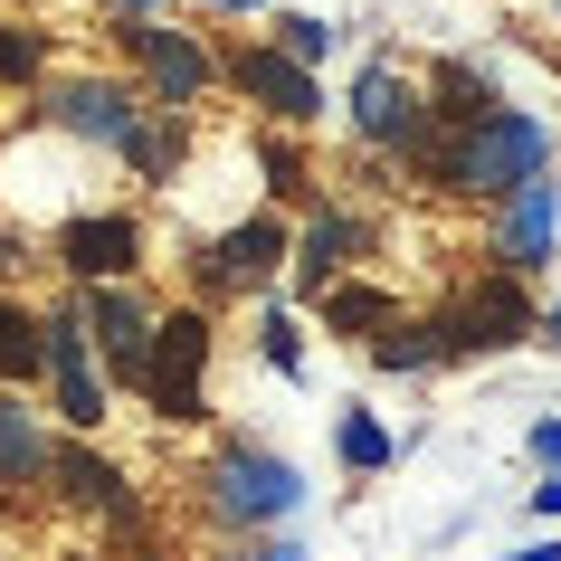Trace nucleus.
Returning <instances> with one entry per match:
<instances>
[{"label":"nucleus","instance_id":"obj_1","mask_svg":"<svg viewBox=\"0 0 561 561\" xmlns=\"http://www.w3.org/2000/svg\"><path fill=\"white\" fill-rule=\"evenodd\" d=\"M542 172H552V124L524 105L485 115L476 134H447V191H467V201H514Z\"/></svg>","mask_w":561,"mask_h":561},{"label":"nucleus","instance_id":"obj_2","mask_svg":"<svg viewBox=\"0 0 561 561\" xmlns=\"http://www.w3.org/2000/svg\"><path fill=\"white\" fill-rule=\"evenodd\" d=\"M305 504V476L276 457V447H229L219 467H209V514L219 524H248V533H266V524H286Z\"/></svg>","mask_w":561,"mask_h":561},{"label":"nucleus","instance_id":"obj_3","mask_svg":"<svg viewBox=\"0 0 561 561\" xmlns=\"http://www.w3.org/2000/svg\"><path fill=\"white\" fill-rule=\"evenodd\" d=\"M144 400L162 419H209V314H201V305H172V314H162Z\"/></svg>","mask_w":561,"mask_h":561},{"label":"nucleus","instance_id":"obj_4","mask_svg":"<svg viewBox=\"0 0 561 561\" xmlns=\"http://www.w3.org/2000/svg\"><path fill=\"white\" fill-rule=\"evenodd\" d=\"M438 333H447V362L457 353H514V343H533L542 333V314H533V296H524V276H476L467 296L438 314Z\"/></svg>","mask_w":561,"mask_h":561},{"label":"nucleus","instance_id":"obj_5","mask_svg":"<svg viewBox=\"0 0 561 561\" xmlns=\"http://www.w3.org/2000/svg\"><path fill=\"white\" fill-rule=\"evenodd\" d=\"M48 124L77 134V144H105V152L144 144V105H134L124 77H67V87H48Z\"/></svg>","mask_w":561,"mask_h":561},{"label":"nucleus","instance_id":"obj_6","mask_svg":"<svg viewBox=\"0 0 561 561\" xmlns=\"http://www.w3.org/2000/svg\"><path fill=\"white\" fill-rule=\"evenodd\" d=\"M77 314H87V333H95V353L115 362L124 381L144 390V371H152V333H162V314H152L134 286H77Z\"/></svg>","mask_w":561,"mask_h":561},{"label":"nucleus","instance_id":"obj_7","mask_svg":"<svg viewBox=\"0 0 561 561\" xmlns=\"http://www.w3.org/2000/svg\"><path fill=\"white\" fill-rule=\"evenodd\" d=\"M353 134H362V144H400V152H410L419 134H428V87H410L390 58H371L353 77Z\"/></svg>","mask_w":561,"mask_h":561},{"label":"nucleus","instance_id":"obj_8","mask_svg":"<svg viewBox=\"0 0 561 561\" xmlns=\"http://www.w3.org/2000/svg\"><path fill=\"white\" fill-rule=\"evenodd\" d=\"M229 87L248 95V105H266L276 124H314V115H324V87H314V67H296L276 38H266V48H238V58H229Z\"/></svg>","mask_w":561,"mask_h":561},{"label":"nucleus","instance_id":"obj_9","mask_svg":"<svg viewBox=\"0 0 561 561\" xmlns=\"http://www.w3.org/2000/svg\"><path fill=\"white\" fill-rule=\"evenodd\" d=\"M48 381H58V419L67 428H95V419H105V371H95V333H87L77 305L48 314Z\"/></svg>","mask_w":561,"mask_h":561},{"label":"nucleus","instance_id":"obj_10","mask_svg":"<svg viewBox=\"0 0 561 561\" xmlns=\"http://www.w3.org/2000/svg\"><path fill=\"white\" fill-rule=\"evenodd\" d=\"M58 266L77 276V286H124V276L144 266V229H134L124 209H105V219H67Z\"/></svg>","mask_w":561,"mask_h":561},{"label":"nucleus","instance_id":"obj_11","mask_svg":"<svg viewBox=\"0 0 561 561\" xmlns=\"http://www.w3.org/2000/svg\"><path fill=\"white\" fill-rule=\"evenodd\" d=\"M124 38H134V58H144V77H152V95H162V105H201L209 77H219V67L201 58V38H191V30H162V20H124Z\"/></svg>","mask_w":561,"mask_h":561},{"label":"nucleus","instance_id":"obj_12","mask_svg":"<svg viewBox=\"0 0 561 561\" xmlns=\"http://www.w3.org/2000/svg\"><path fill=\"white\" fill-rule=\"evenodd\" d=\"M552 248H561V191H552V181H533V191H514V201H504L495 257H504V276H542V266H552Z\"/></svg>","mask_w":561,"mask_h":561},{"label":"nucleus","instance_id":"obj_13","mask_svg":"<svg viewBox=\"0 0 561 561\" xmlns=\"http://www.w3.org/2000/svg\"><path fill=\"white\" fill-rule=\"evenodd\" d=\"M276 257H286V219H266V209H257V219H238V229L201 257V276H209V286H266Z\"/></svg>","mask_w":561,"mask_h":561},{"label":"nucleus","instance_id":"obj_14","mask_svg":"<svg viewBox=\"0 0 561 561\" xmlns=\"http://www.w3.org/2000/svg\"><path fill=\"white\" fill-rule=\"evenodd\" d=\"M48 476H58V447L38 438L20 390H0V485H48Z\"/></svg>","mask_w":561,"mask_h":561},{"label":"nucleus","instance_id":"obj_15","mask_svg":"<svg viewBox=\"0 0 561 561\" xmlns=\"http://www.w3.org/2000/svg\"><path fill=\"white\" fill-rule=\"evenodd\" d=\"M362 238H371V229H362V219H343V209H324V219H314V229L296 238V276H305V296H314V305L333 296V266L353 257Z\"/></svg>","mask_w":561,"mask_h":561},{"label":"nucleus","instance_id":"obj_16","mask_svg":"<svg viewBox=\"0 0 561 561\" xmlns=\"http://www.w3.org/2000/svg\"><path fill=\"white\" fill-rule=\"evenodd\" d=\"M67 504H87V514H115V524H134V504H124V476L95 457V447H58V476H48Z\"/></svg>","mask_w":561,"mask_h":561},{"label":"nucleus","instance_id":"obj_17","mask_svg":"<svg viewBox=\"0 0 561 561\" xmlns=\"http://www.w3.org/2000/svg\"><path fill=\"white\" fill-rule=\"evenodd\" d=\"M485 115H504V95L476 77V67H438V87H428V124L438 134H476Z\"/></svg>","mask_w":561,"mask_h":561},{"label":"nucleus","instance_id":"obj_18","mask_svg":"<svg viewBox=\"0 0 561 561\" xmlns=\"http://www.w3.org/2000/svg\"><path fill=\"white\" fill-rule=\"evenodd\" d=\"M38 371H48V314H30L20 296H0V390L10 381L30 390Z\"/></svg>","mask_w":561,"mask_h":561},{"label":"nucleus","instance_id":"obj_19","mask_svg":"<svg viewBox=\"0 0 561 561\" xmlns=\"http://www.w3.org/2000/svg\"><path fill=\"white\" fill-rule=\"evenodd\" d=\"M371 362H381V371H428V362H447V333L438 324H400V333L371 343Z\"/></svg>","mask_w":561,"mask_h":561},{"label":"nucleus","instance_id":"obj_20","mask_svg":"<svg viewBox=\"0 0 561 561\" xmlns=\"http://www.w3.org/2000/svg\"><path fill=\"white\" fill-rule=\"evenodd\" d=\"M276 48H286L296 67H324L333 48H343V30H333V20H314V10H286V20H276Z\"/></svg>","mask_w":561,"mask_h":561},{"label":"nucleus","instance_id":"obj_21","mask_svg":"<svg viewBox=\"0 0 561 561\" xmlns=\"http://www.w3.org/2000/svg\"><path fill=\"white\" fill-rule=\"evenodd\" d=\"M371 324H390L381 286H333V296H324V333H371Z\"/></svg>","mask_w":561,"mask_h":561},{"label":"nucleus","instance_id":"obj_22","mask_svg":"<svg viewBox=\"0 0 561 561\" xmlns=\"http://www.w3.org/2000/svg\"><path fill=\"white\" fill-rule=\"evenodd\" d=\"M343 467H353V476H381L390 467V428L371 410H343Z\"/></svg>","mask_w":561,"mask_h":561},{"label":"nucleus","instance_id":"obj_23","mask_svg":"<svg viewBox=\"0 0 561 561\" xmlns=\"http://www.w3.org/2000/svg\"><path fill=\"white\" fill-rule=\"evenodd\" d=\"M38 58H48V38H38V30H10V20H0V87H30Z\"/></svg>","mask_w":561,"mask_h":561},{"label":"nucleus","instance_id":"obj_24","mask_svg":"<svg viewBox=\"0 0 561 561\" xmlns=\"http://www.w3.org/2000/svg\"><path fill=\"white\" fill-rule=\"evenodd\" d=\"M257 353L286 371V381H305V343H296V314H266L257 324Z\"/></svg>","mask_w":561,"mask_h":561},{"label":"nucleus","instance_id":"obj_25","mask_svg":"<svg viewBox=\"0 0 561 561\" xmlns=\"http://www.w3.org/2000/svg\"><path fill=\"white\" fill-rule=\"evenodd\" d=\"M124 162H134L144 181H172V162H181V124H172V134H162V124H144V144L124 152Z\"/></svg>","mask_w":561,"mask_h":561},{"label":"nucleus","instance_id":"obj_26","mask_svg":"<svg viewBox=\"0 0 561 561\" xmlns=\"http://www.w3.org/2000/svg\"><path fill=\"white\" fill-rule=\"evenodd\" d=\"M266 172H276V191H305V162H296V144H266Z\"/></svg>","mask_w":561,"mask_h":561},{"label":"nucleus","instance_id":"obj_27","mask_svg":"<svg viewBox=\"0 0 561 561\" xmlns=\"http://www.w3.org/2000/svg\"><path fill=\"white\" fill-rule=\"evenodd\" d=\"M533 457H542V467H561V419H542V428H533Z\"/></svg>","mask_w":561,"mask_h":561},{"label":"nucleus","instance_id":"obj_28","mask_svg":"<svg viewBox=\"0 0 561 561\" xmlns=\"http://www.w3.org/2000/svg\"><path fill=\"white\" fill-rule=\"evenodd\" d=\"M533 514H561V467H542V485H533Z\"/></svg>","mask_w":561,"mask_h":561},{"label":"nucleus","instance_id":"obj_29","mask_svg":"<svg viewBox=\"0 0 561 561\" xmlns=\"http://www.w3.org/2000/svg\"><path fill=\"white\" fill-rule=\"evenodd\" d=\"M504 561H561V533L552 542H524V552H504Z\"/></svg>","mask_w":561,"mask_h":561},{"label":"nucleus","instance_id":"obj_30","mask_svg":"<svg viewBox=\"0 0 561 561\" xmlns=\"http://www.w3.org/2000/svg\"><path fill=\"white\" fill-rule=\"evenodd\" d=\"M20 257H30V238H10V229H0V276H10Z\"/></svg>","mask_w":561,"mask_h":561},{"label":"nucleus","instance_id":"obj_31","mask_svg":"<svg viewBox=\"0 0 561 561\" xmlns=\"http://www.w3.org/2000/svg\"><path fill=\"white\" fill-rule=\"evenodd\" d=\"M248 561H305V552H296V542H257Z\"/></svg>","mask_w":561,"mask_h":561},{"label":"nucleus","instance_id":"obj_32","mask_svg":"<svg viewBox=\"0 0 561 561\" xmlns=\"http://www.w3.org/2000/svg\"><path fill=\"white\" fill-rule=\"evenodd\" d=\"M209 10H229V20H248V10H266V0H209Z\"/></svg>","mask_w":561,"mask_h":561},{"label":"nucleus","instance_id":"obj_33","mask_svg":"<svg viewBox=\"0 0 561 561\" xmlns=\"http://www.w3.org/2000/svg\"><path fill=\"white\" fill-rule=\"evenodd\" d=\"M115 10H124V20H152V0H115Z\"/></svg>","mask_w":561,"mask_h":561},{"label":"nucleus","instance_id":"obj_34","mask_svg":"<svg viewBox=\"0 0 561 561\" xmlns=\"http://www.w3.org/2000/svg\"><path fill=\"white\" fill-rule=\"evenodd\" d=\"M542 333H552V343H561V305H552V314H542Z\"/></svg>","mask_w":561,"mask_h":561},{"label":"nucleus","instance_id":"obj_35","mask_svg":"<svg viewBox=\"0 0 561 561\" xmlns=\"http://www.w3.org/2000/svg\"><path fill=\"white\" fill-rule=\"evenodd\" d=\"M229 561H248V552H229Z\"/></svg>","mask_w":561,"mask_h":561},{"label":"nucleus","instance_id":"obj_36","mask_svg":"<svg viewBox=\"0 0 561 561\" xmlns=\"http://www.w3.org/2000/svg\"><path fill=\"white\" fill-rule=\"evenodd\" d=\"M77 561H87V552H77Z\"/></svg>","mask_w":561,"mask_h":561},{"label":"nucleus","instance_id":"obj_37","mask_svg":"<svg viewBox=\"0 0 561 561\" xmlns=\"http://www.w3.org/2000/svg\"><path fill=\"white\" fill-rule=\"evenodd\" d=\"M552 10H561V0H552Z\"/></svg>","mask_w":561,"mask_h":561}]
</instances>
